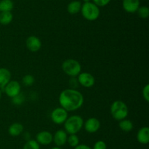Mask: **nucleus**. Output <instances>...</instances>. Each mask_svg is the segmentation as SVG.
I'll return each instance as SVG.
<instances>
[{
    "label": "nucleus",
    "mask_w": 149,
    "mask_h": 149,
    "mask_svg": "<svg viewBox=\"0 0 149 149\" xmlns=\"http://www.w3.org/2000/svg\"><path fill=\"white\" fill-rule=\"evenodd\" d=\"M12 99H13V102L15 105H21L24 101V96L21 93H20L19 95L12 98Z\"/></svg>",
    "instance_id": "cd10ccee"
},
{
    "label": "nucleus",
    "mask_w": 149,
    "mask_h": 149,
    "mask_svg": "<svg viewBox=\"0 0 149 149\" xmlns=\"http://www.w3.org/2000/svg\"><path fill=\"white\" fill-rule=\"evenodd\" d=\"M84 122V119L80 115L68 116L63 124L65 131L68 134H77L83 128Z\"/></svg>",
    "instance_id": "f03ea898"
},
{
    "label": "nucleus",
    "mask_w": 149,
    "mask_h": 149,
    "mask_svg": "<svg viewBox=\"0 0 149 149\" xmlns=\"http://www.w3.org/2000/svg\"><path fill=\"white\" fill-rule=\"evenodd\" d=\"M111 0H93V2L95 4L97 7H105L111 2Z\"/></svg>",
    "instance_id": "bb28decb"
},
{
    "label": "nucleus",
    "mask_w": 149,
    "mask_h": 149,
    "mask_svg": "<svg viewBox=\"0 0 149 149\" xmlns=\"http://www.w3.org/2000/svg\"><path fill=\"white\" fill-rule=\"evenodd\" d=\"M23 149H40V145L36 140H29L24 144Z\"/></svg>",
    "instance_id": "5701e85b"
},
{
    "label": "nucleus",
    "mask_w": 149,
    "mask_h": 149,
    "mask_svg": "<svg viewBox=\"0 0 149 149\" xmlns=\"http://www.w3.org/2000/svg\"><path fill=\"white\" fill-rule=\"evenodd\" d=\"M137 140L141 144H148L149 143V129L148 127H144L140 129L137 134Z\"/></svg>",
    "instance_id": "2eb2a0df"
},
{
    "label": "nucleus",
    "mask_w": 149,
    "mask_h": 149,
    "mask_svg": "<svg viewBox=\"0 0 149 149\" xmlns=\"http://www.w3.org/2000/svg\"><path fill=\"white\" fill-rule=\"evenodd\" d=\"M14 7V3L12 0H1L0 1V13L11 12Z\"/></svg>",
    "instance_id": "aec40b11"
},
{
    "label": "nucleus",
    "mask_w": 149,
    "mask_h": 149,
    "mask_svg": "<svg viewBox=\"0 0 149 149\" xmlns=\"http://www.w3.org/2000/svg\"><path fill=\"white\" fill-rule=\"evenodd\" d=\"M59 104L67 112H72L81 108L84 102V96L74 89H66L59 95Z\"/></svg>",
    "instance_id": "f257e3e1"
},
{
    "label": "nucleus",
    "mask_w": 149,
    "mask_h": 149,
    "mask_svg": "<svg viewBox=\"0 0 149 149\" xmlns=\"http://www.w3.org/2000/svg\"><path fill=\"white\" fill-rule=\"evenodd\" d=\"M1 96H2V89H0V99H1Z\"/></svg>",
    "instance_id": "7c9ffc66"
},
{
    "label": "nucleus",
    "mask_w": 149,
    "mask_h": 149,
    "mask_svg": "<svg viewBox=\"0 0 149 149\" xmlns=\"http://www.w3.org/2000/svg\"><path fill=\"white\" fill-rule=\"evenodd\" d=\"M136 13L141 18L146 19L149 16V8L147 6H140Z\"/></svg>",
    "instance_id": "412c9836"
},
{
    "label": "nucleus",
    "mask_w": 149,
    "mask_h": 149,
    "mask_svg": "<svg viewBox=\"0 0 149 149\" xmlns=\"http://www.w3.org/2000/svg\"><path fill=\"white\" fill-rule=\"evenodd\" d=\"M86 131L88 133H95L100 129V121H99L97 118H90L84 122V126Z\"/></svg>",
    "instance_id": "9d476101"
},
{
    "label": "nucleus",
    "mask_w": 149,
    "mask_h": 149,
    "mask_svg": "<svg viewBox=\"0 0 149 149\" xmlns=\"http://www.w3.org/2000/svg\"><path fill=\"white\" fill-rule=\"evenodd\" d=\"M67 138H68V134L65 130L59 129L55 132L53 135V140L56 146L61 147L67 143Z\"/></svg>",
    "instance_id": "ddd939ff"
},
{
    "label": "nucleus",
    "mask_w": 149,
    "mask_h": 149,
    "mask_svg": "<svg viewBox=\"0 0 149 149\" xmlns=\"http://www.w3.org/2000/svg\"><path fill=\"white\" fill-rule=\"evenodd\" d=\"M67 143L71 147L75 148L79 144V138L77 134H69L67 138Z\"/></svg>",
    "instance_id": "4be33fe9"
},
{
    "label": "nucleus",
    "mask_w": 149,
    "mask_h": 149,
    "mask_svg": "<svg viewBox=\"0 0 149 149\" xmlns=\"http://www.w3.org/2000/svg\"><path fill=\"white\" fill-rule=\"evenodd\" d=\"M62 70L67 75L75 77L81 72V66L79 61L74 58H68L62 64Z\"/></svg>",
    "instance_id": "39448f33"
},
{
    "label": "nucleus",
    "mask_w": 149,
    "mask_h": 149,
    "mask_svg": "<svg viewBox=\"0 0 149 149\" xmlns=\"http://www.w3.org/2000/svg\"><path fill=\"white\" fill-rule=\"evenodd\" d=\"M24 127L20 123L15 122L12 124L8 128V132L13 137H17L23 133Z\"/></svg>",
    "instance_id": "dca6fc26"
},
{
    "label": "nucleus",
    "mask_w": 149,
    "mask_h": 149,
    "mask_svg": "<svg viewBox=\"0 0 149 149\" xmlns=\"http://www.w3.org/2000/svg\"><path fill=\"white\" fill-rule=\"evenodd\" d=\"M36 140L39 145H48L53 140V135L48 131H39L36 136Z\"/></svg>",
    "instance_id": "9b49d317"
},
{
    "label": "nucleus",
    "mask_w": 149,
    "mask_h": 149,
    "mask_svg": "<svg viewBox=\"0 0 149 149\" xmlns=\"http://www.w3.org/2000/svg\"><path fill=\"white\" fill-rule=\"evenodd\" d=\"M26 45L29 51L36 53L38 52L42 48V42L37 37L30 36L26 39Z\"/></svg>",
    "instance_id": "1a4fd4ad"
},
{
    "label": "nucleus",
    "mask_w": 149,
    "mask_h": 149,
    "mask_svg": "<svg viewBox=\"0 0 149 149\" xmlns=\"http://www.w3.org/2000/svg\"><path fill=\"white\" fill-rule=\"evenodd\" d=\"M13 15L11 12L0 13V23L1 25H8L13 21Z\"/></svg>",
    "instance_id": "6ab92c4d"
},
{
    "label": "nucleus",
    "mask_w": 149,
    "mask_h": 149,
    "mask_svg": "<svg viewBox=\"0 0 149 149\" xmlns=\"http://www.w3.org/2000/svg\"><path fill=\"white\" fill-rule=\"evenodd\" d=\"M83 1H84V3H87L91 1V0H83Z\"/></svg>",
    "instance_id": "2f4dec72"
},
{
    "label": "nucleus",
    "mask_w": 149,
    "mask_h": 149,
    "mask_svg": "<svg viewBox=\"0 0 149 149\" xmlns=\"http://www.w3.org/2000/svg\"><path fill=\"white\" fill-rule=\"evenodd\" d=\"M74 149H93L90 147L89 145L85 144H79L78 145L76 146Z\"/></svg>",
    "instance_id": "c85d7f7f"
},
{
    "label": "nucleus",
    "mask_w": 149,
    "mask_h": 149,
    "mask_svg": "<svg viewBox=\"0 0 149 149\" xmlns=\"http://www.w3.org/2000/svg\"><path fill=\"white\" fill-rule=\"evenodd\" d=\"M81 2L78 0H74L71 1L67 6V10L68 13L71 15H76L81 11Z\"/></svg>",
    "instance_id": "f3484780"
},
{
    "label": "nucleus",
    "mask_w": 149,
    "mask_h": 149,
    "mask_svg": "<svg viewBox=\"0 0 149 149\" xmlns=\"http://www.w3.org/2000/svg\"><path fill=\"white\" fill-rule=\"evenodd\" d=\"M68 112L65 109H63L61 107L59 108H56L52 111L51 112V119H52V122L55 124H64L65 121H66L67 118H68Z\"/></svg>",
    "instance_id": "423d86ee"
},
{
    "label": "nucleus",
    "mask_w": 149,
    "mask_h": 149,
    "mask_svg": "<svg viewBox=\"0 0 149 149\" xmlns=\"http://www.w3.org/2000/svg\"><path fill=\"white\" fill-rule=\"evenodd\" d=\"M81 15L84 19L89 21H94L97 20L100 14V8L93 1L83 3L81 8Z\"/></svg>",
    "instance_id": "20e7f679"
},
{
    "label": "nucleus",
    "mask_w": 149,
    "mask_h": 149,
    "mask_svg": "<svg viewBox=\"0 0 149 149\" xmlns=\"http://www.w3.org/2000/svg\"><path fill=\"white\" fill-rule=\"evenodd\" d=\"M142 95L143 99H145L146 102H149V84H146L143 87L142 91Z\"/></svg>",
    "instance_id": "a878e982"
},
{
    "label": "nucleus",
    "mask_w": 149,
    "mask_h": 149,
    "mask_svg": "<svg viewBox=\"0 0 149 149\" xmlns=\"http://www.w3.org/2000/svg\"><path fill=\"white\" fill-rule=\"evenodd\" d=\"M111 115L116 121H121L127 118L129 110L127 104L122 100H116L111 105Z\"/></svg>",
    "instance_id": "7ed1b4c3"
},
{
    "label": "nucleus",
    "mask_w": 149,
    "mask_h": 149,
    "mask_svg": "<svg viewBox=\"0 0 149 149\" xmlns=\"http://www.w3.org/2000/svg\"><path fill=\"white\" fill-rule=\"evenodd\" d=\"M51 149H62V148H61V147H58V146H55V147L52 148H51Z\"/></svg>",
    "instance_id": "c756f323"
},
{
    "label": "nucleus",
    "mask_w": 149,
    "mask_h": 149,
    "mask_svg": "<svg viewBox=\"0 0 149 149\" xmlns=\"http://www.w3.org/2000/svg\"><path fill=\"white\" fill-rule=\"evenodd\" d=\"M11 80V72L7 68H0V89H2Z\"/></svg>",
    "instance_id": "4468645a"
},
{
    "label": "nucleus",
    "mask_w": 149,
    "mask_h": 149,
    "mask_svg": "<svg viewBox=\"0 0 149 149\" xmlns=\"http://www.w3.org/2000/svg\"><path fill=\"white\" fill-rule=\"evenodd\" d=\"M4 93L7 96L10 98H13L17 96L21 92V86L20 83L17 80H10L3 89Z\"/></svg>",
    "instance_id": "0eeeda50"
},
{
    "label": "nucleus",
    "mask_w": 149,
    "mask_h": 149,
    "mask_svg": "<svg viewBox=\"0 0 149 149\" xmlns=\"http://www.w3.org/2000/svg\"><path fill=\"white\" fill-rule=\"evenodd\" d=\"M93 149H107V145L103 140H97L94 144Z\"/></svg>",
    "instance_id": "393cba45"
},
{
    "label": "nucleus",
    "mask_w": 149,
    "mask_h": 149,
    "mask_svg": "<svg viewBox=\"0 0 149 149\" xmlns=\"http://www.w3.org/2000/svg\"><path fill=\"white\" fill-rule=\"evenodd\" d=\"M140 7V0H122V7L128 13H136Z\"/></svg>",
    "instance_id": "f8f14e48"
},
{
    "label": "nucleus",
    "mask_w": 149,
    "mask_h": 149,
    "mask_svg": "<svg viewBox=\"0 0 149 149\" xmlns=\"http://www.w3.org/2000/svg\"><path fill=\"white\" fill-rule=\"evenodd\" d=\"M35 78L31 74H26L22 79V83L25 86H31L34 83Z\"/></svg>",
    "instance_id": "b1692460"
},
{
    "label": "nucleus",
    "mask_w": 149,
    "mask_h": 149,
    "mask_svg": "<svg viewBox=\"0 0 149 149\" xmlns=\"http://www.w3.org/2000/svg\"><path fill=\"white\" fill-rule=\"evenodd\" d=\"M77 81L84 88H91L95 83V77L90 72H80L77 76Z\"/></svg>",
    "instance_id": "6e6552de"
},
{
    "label": "nucleus",
    "mask_w": 149,
    "mask_h": 149,
    "mask_svg": "<svg viewBox=\"0 0 149 149\" xmlns=\"http://www.w3.org/2000/svg\"><path fill=\"white\" fill-rule=\"evenodd\" d=\"M119 127L125 132H130L133 129V124L130 120L125 118V119L119 121Z\"/></svg>",
    "instance_id": "a211bd4d"
}]
</instances>
